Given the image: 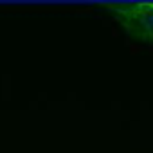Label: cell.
I'll use <instances>...</instances> for the list:
<instances>
[{
	"instance_id": "6da1fadb",
	"label": "cell",
	"mask_w": 153,
	"mask_h": 153,
	"mask_svg": "<svg viewBox=\"0 0 153 153\" xmlns=\"http://www.w3.org/2000/svg\"><path fill=\"white\" fill-rule=\"evenodd\" d=\"M126 33L144 43H153V4H103Z\"/></svg>"
}]
</instances>
